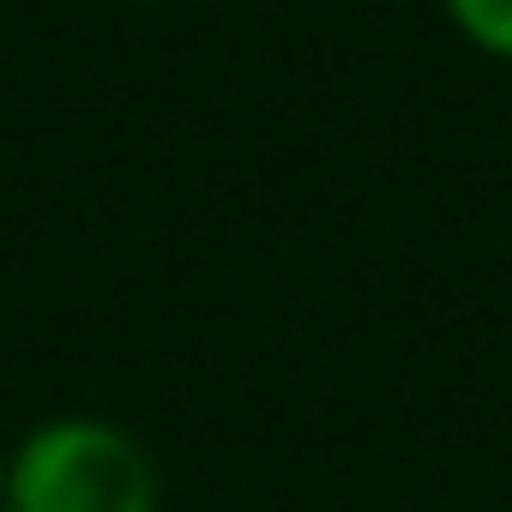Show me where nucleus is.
<instances>
[{
	"instance_id": "1",
	"label": "nucleus",
	"mask_w": 512,
	"mask_h": 512,
	"mask_svg": "<svg viewBox=\"0 0 512 512\" xmlns=\"http://www.w3.org/2000/svg\"><path fill=\"white\" fill-rule=\"evenodd\" d=\"M151 446L109 416H49L7 452V512H157Z\"/></svg>"
},
{
	"instance_id": "2",
	"label": "nucleus",
	"mask_w": 512,
	"mask_h": 512,
	"mask_svg": "<svg viewBox=\"0 0 512 512\" xmlns=\"http://www.w3.org/2000/svg\"><path fill=\"white\" fill-rule=\"evenodd\" d=\"M452 31L494 61H512V0H440Z\"/></svg>"
},
{
	"instance_id": "3",
	"label": "nucleus",
	"mask_w": 512,
	"mask_h": 512,
	"mask_svg": "<svg viewBox=\"0 0 512 512\" xmlns=\"http://www.w3.org/2000/svg\"><path fill=\"white\" fill-rule=\"evenodd\" d=\"M0 512H7V452H0Z\"/></svg>"
},
{
	"instance_id": "4",
	"label": "nucleus",
	"mask_w": 512,
	"mask_h": 512,
	"mask_svg": "<svg viewBox=\"0 0 512 512\" xmlns=\"http://www.w3.org/2000/svg\"><path fill=\"white\" fill-rule=\"evenodd\" d=\"M127 7H163V0H127Z\"/></svg>"
}]
</instances>
